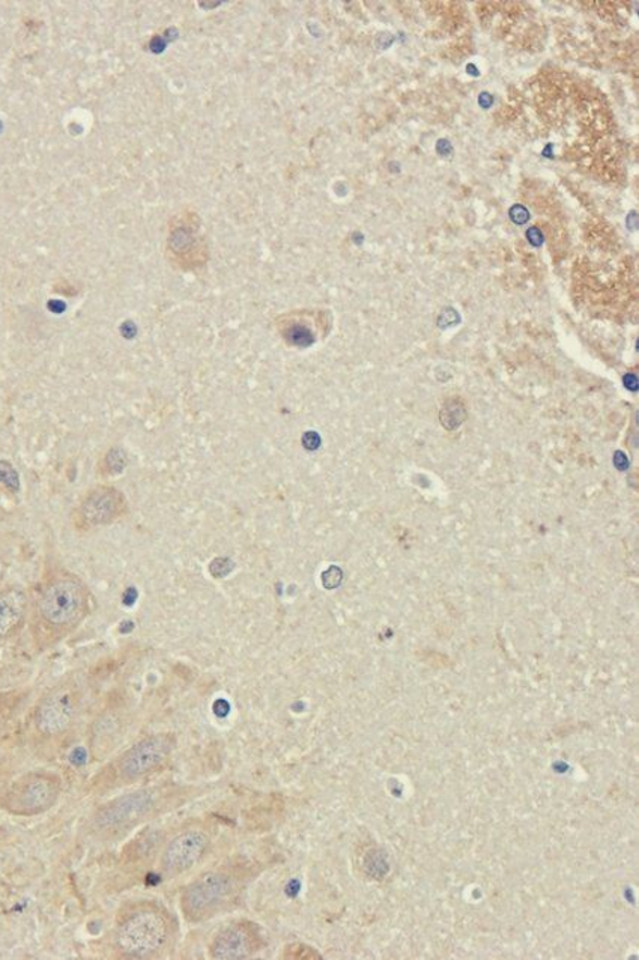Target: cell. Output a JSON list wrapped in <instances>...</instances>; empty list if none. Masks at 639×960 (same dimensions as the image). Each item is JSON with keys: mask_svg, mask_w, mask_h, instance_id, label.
Instances as JSON below:
<instances>
[{"mask_svg": "<svg viewBox=\"0 0 639 960\" xmlns=\"http://www.w3.org/2000/svg\"><path fill=\"white\" fill-rule=\"evenodd\" d=\"M88 606L89 591L85 584L68 572H59L46 579L37 597L30 599L35 629L41 637L62 636L80 623Z\"/></svg>", "mask_w": 639, "mask_h": 960, "instance_id": "1", "label": "cell"}, {"mask_svg": "<svg viewBox=\"0 0 639 960\" xmlns=\"http://www.w3.org/2000/svg\"><path fill=\"white\" fill-rule=\"evenodd\" d=\"M168 935L166 914L154 907L137 908L117 924L115 946L127 958L147 959L162 950Z\"/></svg>", "mask_w": 639, "mask_h": 960, "instance_id": "2", "label": "cell"}, {"mask_svg": "<svg viewBox=\"0 0 639 960\" xmlns=\"http://www.w3.org/2000/svg\"><path fill=\"white\" fill-rule=\"evenodd\" d=\"M61 797V780L49 772H27L7 787L0 806L20 818L46 813Z\"/></svg>", "mask_w": 639, "mask_h": 960, "instance_id": "3", "label": "cell"}, {"mask_svg": "<svg viewBox=\"0 0 639 960\" xmlns=\"http://www.w3.org/2000/svg\"><path fill=\"white\" fill-rule=\"evenodd\" d=\"M80 707V695L72 682L59 684L47 693L34 712V727L45 738H58L73 726Z\"/></svg>", "mask_w": 639, "mask_h": 960, "instance_id": "4", "label": "cell"}, {"mask_svg": "<svg viewBox=\"0 0 639 960\" xmlns=\"http://www.w3.org/2000/svg\"><path fill=\"white\" fill-rule=\"evenodd\" d=\"M235 892L233 877L225 873H206L188 885L181 897L184 915L190 922H202L208 917H213L229 902Z\"/></svg>", "mask_w": 639, "mask_h": 960, "instance_id": "5", "label": "cell"}, {"mask_svg": "<svg viewBox=\"0 0 639 960\" xmlns=\"http://www.w3.org/2000/svg\"><path fill=\"white\" fill-rule=\"evenodd\" d=\"M174 746L175 740L171 735H152L139 740L121 756L120 762H117L120 777L125 782H136V780L145 777L149 772L155 771L166 762Z\"/></svg>", "mask_w": 639, "mask_h": 960, "instance_id": "6", "label": "cell"}, {"mask_svg": "<svg viewBox=\"0 0 639 960\" xmlns=\"http://www.w3.org/2000/svg\"><path fill=\"white\" fill-rule=\"evenodd\" d=\"M154 807L151 791L140 790L110 801L97 811L93 822L98 830L120 831L128 828L140 819L148 816Z\"/></svg>", "mask_w": 639, "mask_h": 960, "instance_id": "7", "label": "cell"}, {"mask_svg": "<svg viewBox=\"0 0 639 960\" xmlns=\"http://www.w3.org/2000/svg\"><path fill=\"white\" fill-rule=\"evenodd\" d=\"M210 845L203 831L188 830L168 841L163 850L162 869L166 875L176 876L193 868Z\"/></svg>", "mask_w": 639, "mask_h": 960, "instance_id": "8", "label": "cell"}, {"mask_svg": "<svg viewBox=\"0 0 639 960\" xmlns=\"http://www.w3.org/2000/svg\"><path fill=\"white\" fill-rule=\"evenodd\" d=\"M124 511L123 494L112 487H100L82 501L77 509V520L84 527L105 526L120 519Z\"/></svg>", "mask_w": 639, "mask_h": 960, "instance_id": "9", "label": "cell"}, {"mask_svg": "<svg viewBox=\"0 0 639 960\" xmlns=\"http://www.w3.org/2000/svg\"><path fill=\"white\" fill-rule=\"evenodd\" d=\"M29 614V594L15 584L2 587L0 589V643L14 637L23 628Z\"/></svg>", "mask_w": 639, "mask_h": 960, "instance_id": "10", "label": "cell"}, {"mask_svg": "<svg viewBox=\"0 0 639 960\" xmlns=\"http://www.w3.org/2000/svg\"><path fill=\"white\" fill-rule=\"evenodd\" d=\"M256 948V938L245 926H229L223 928L213 944H211V958L217 960H242L250 958Z\"/></svg>", "mask_w": 639, "mask_h": 960, "instance_id": "11", "label": "cell"}, {"mask_svg": "<svg viewBox=\"0 0 639 960\" xmlns=\"http://www.w3.org/2000/svg\"><path fill=\"white\" fill-rule=\"evenodd\" d=\"M456 414L465 415V411L461 406L447 407L441 415L442 425L447 426L449 429H454L456 426L461 425L462 419L456 417Z\"/></svg>", "mask_w": 639, "mask_h": 960, "instance_id": "12", "label": "cell"}, {"mask_svg": "<svg viewBox=\"0 0 639 960\" xmlns=\"http://www.w3.org/2000/svg\"><path fill=\"white\" fill-rule=\"evenodd\" d=\"M0 482L7 484L8 487H17V474H15L14 469L11 467L10 464L5 461H0Z\"/></svg>", "mask_w": 639, "mask_h": 960, "instance_id": "13", "label": "cell"}, {"mask_svg": "<svg viewBox=\"0 0 639 960\" xmlns=\"http://www.w3.org/2000/svg\"><path fill=\"white\" fill-rule=\"evenodd\" d=\"M511 219L516 225H524V223L530 221V213H528L527 208L515 205L511 210Z\"/></svg>", "mask_w": 639, "mask_h": 960, "instance_id": "14", "label": "cell"}, {"mask_svg": "<svg viewBox=\"0 0 639 960\" xmlns=\"http://www.w3.org/2000/svg\"><path fill=\"white\" fill-rule=\"evenodd\" d=\"M528 241L531 242L535 247H540L543 245V234L540 233L539 227H530L527 230Z\"/></svg>", "mask_w": 639, "mask_h": 960, "instance_id": "15", "label": "cell"}, {"mask_svg": "<svg viewBox=\"0 0 639 960\" xmlns=\"http://www.w3.org/2000/svg\"><path fill=\"white\" fill-rule=\"evenodd\" d=\"M625 386H626L627 389H629L630 391H637V390H638V378H637V375H634V374H627L626 377H625Z\"/></svg>", "mask_w": 639, "mask_h": 960, "instance_id": "16", "label": "cell"}, {"mask_svg": "<svg viewBox=\"0 0 639 960\" xmlns=\"http://www.w3.org/2000/svg\"><path fill=\"white\" fill-rule=\"evenodd\" d=\"M614 464L617 465L618 469L625 470L627 469V458L625 453L617 452L614 457Z\"/></svg>", "mask_w": 639, "mask_h": 960, "instance_id": "17", "label": "cell"}, {"mask_svg": "<svg viewBox=\"0 0 639 960\" xmlns=\"http://www.w3.org/2000/svg\"><path fill=\"white\" fill-rule=\"evenodd\" d=\"M478 101H480L481 108L489 109V108H491V104L493 103V98L491 96H489V93L485 92V93H481L480 100H478Z\"/></svg>", "mask_w": 639, "mask_h": 960, "instance_id": "18", "label": "cell"}]
</instances>
